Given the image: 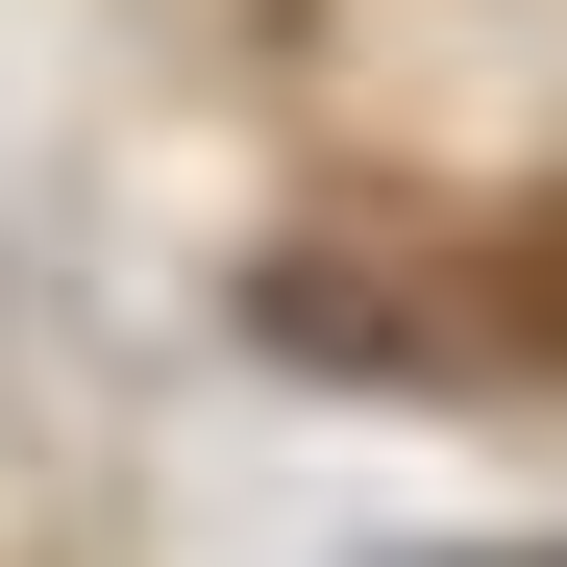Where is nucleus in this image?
<instances>
[{"instance_id":"obj_1","label":"nucleus","mask_w":567,"mask_h":567,"mask_svg":"<svg viewBox=\"0 0 567 567\" xmlns=\"http://www.w3.org/2000/svg\"><path fill=\"white\" fill-rule=\"evenodd\" d=\"M271 346H321V370H567V223H518V247H395V271H346V247H297L271 271Z\"/></svg>"}]
</instances>
